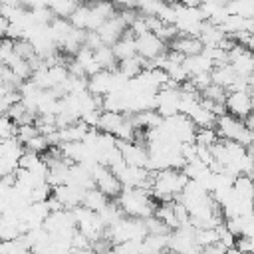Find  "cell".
Instances as JSON below:
<instances>
[{
  "mask_svg": "<svg viewBox=\"0 0 254 254\" xmlns=\"http://www.w3.org/2000/svg\"><path fill=\"white\" fill-rule=\"evenodd\" d=\"M117 204L121 206L123 214L129 218L147 220V218L155 216V212H157L153 194L145 192L143 189H123L121 196L117 198Z\"/></svg>",
  "mask_w": 254,
  "mask_h": 254,
  "instance_id": "obj_1",
  "label": "cell"
},
{
  "mask_svg": "<svg viewBox=\"0 0 254 254\" xmlns=\"http://www.w3.org/2000/svg\"><path fill=\"white\" fill-rule=\"evenodd\" d=\"M189 181L190 179L183 171H175V169L159 171L155 173V185L151 194L161 202H175V198L183 194Z\"/></svg>",
  "mask_w": 254,
  "mask_h": 254,
  "instance_id": "obj_2",
  "label": "cell"
},
{
  "mask_svg": "<svg viewBox=\"0 0 254 254\" xmlns=\"http://www.w3.org/2000/svg\"><path fill=\"white\" fill-rule=\"evenodd\" d=\"M147 236H149L147 224L141 218H129V216H125L119 224H115L111 228H105V238L113 246H119V244L131 242V240H145Z\"/></svg>",
  "mask_w": 254,
  "mask_h": 254,
  "instance_id": "obj_3",
  "label": "cell"
},
{
  "mask_svg": "<svg viewBox=\"0 0 254 254\" xmlns=\"http://www.w3.org/2000/svg\"><path fill=\"white\" fill-rule=\"evenodd\" d=\"M216 133L222 141H232V143H240L244 147H252V133L246 127L244 121L232 117V115H222L216 121Z\"/></svg>",
  "mask_w": 254,
  "mask_h": 254,
  "instance_id": "obj_4",
  "label": "cell"
},
{
  "mask_svg": "<svg viewBox=\"0 0 254 254\" xmlns=\"http://www.w3.org/2000/svg\"><path fill=\"white\" fill-rule=\"evenodd\" d=\"M93 179H95V187H97L107 198H119V196H121L123 185H121L119 177H117L111 169H107L105 165L99 163V165L93 169Z\"/></svg>",
  "mask_w": 254,
  "mask_h": 254,
  "instance_id": "obj_5",
  "label": "cell"
},
{
  "mask_svg": "<svg viewBox=\"0 0 254 254\" xmlns=\"http://www.w3.org/2000/svg\"><path fill=\"white\" fill-rule=\"evenodd\" d=\"M226 111L228 115L244 121L254 113V103L250 97V91H232L226 97Z\"/></svg>",
  "mask_w": 254,
  "mask_h": 254,
  "instance_id": "obj_6",
  "label": "cell"
},
{
  "mask_svg": "<svg viewBox=\"0 0 254 254\" xmlns=\"http://www.w3.org/2000/svg\"><path fill=\"white\" fill-rule=\"evenodd\" d=\"M228 64L234 67V71L240 77H250L254 73V52H250L248 48L236 44L228 52Z\"/></svg>",
  "mask_w": 254,
  "mask_h": 254,
  "instance_id": "obj_7",
  "label": "cell"
},
{
  "mask_svg": "<svg viewBox=\"0 0 254 254\" xmlns=\"http://www.w3.org/2000/svg\"><path fill=\"white\" fill-rule=\"evenodd\" d=\"M117 147L129 167H139V169H149V151L147 147L133 143V141H117Z\"/></svg>",
  "mask_w": 254,
  "mask_h": 254,
  "instance_id": "obj_8",
  "label": "cell"
},
{
  "mask_svg": "<svg viewBox=\"0 0 254 254\" xmlns=\"http://www.w3.org/2000/svg\"><path fill=\"white\" fill-rule=\"evenodd\" d=\"M165 42L161 38H157L153 32L137 38V56L143 58L145 62H155L161 56H165Z\"/></svg>",
  "mask_w": 254,
  "mask_h": 254,
  "instance_id": "obj_9",
  "label": "cell"
},
{
  "mask_svg": "<svg viewBox=\"0 0 254 254\" xmlns=\"http://www.w3.org/2000/svg\"><path fill=\"white\" fill-rule=\"evenodd\" d=\"M129 30V26L125 24V20L119 16V12L111 18V20H107L99 30H97V34L101 36V40H103V44L105 46H115L123 36H125V32Z\"/></svg>",
  "mask_w": 254,
  "mask_h": 254,
  "instance_id": "obj_10",
  "label": "cell"
},
{
  "mask_svg": "<svg viewBox=\"0 0 254 254\" xmlns=\"http://www.w3.org/2000/svg\"><path fill=\"white\" fill-rule=\"evenodd\" d=\"M85 192H87V190H83V189H79V187H73V185H64V187L54 189V196L64 204L65 210H73V208L81 206Z\"/></svg>",
  "mask_w": 254,
  "mask_h": 254,
  "instance_id": "obj_11",
  "label": "cell"
},
{
  "mask_svg": "<svg viewBox=\"0 0 254 254\" xmlns=\"http://www.w3.org/2000/svg\"><path fill=\"white\" fill-rule=\"evenodd\" d=\"M226 38L228 36L222 32V28L212 24V22H204L202 30H200V36H198V40L202 42L204 48H220Z\"/></svg>",
  "mask_w": 254,
  "mask_h": 254,
  "instance_id": "obj_12",
  "label": "cell"
},
{
  "mask_svg": "<svg viewBox=\"0 0 254 254\" xmlns=\"http://www.w3.org/2000/svg\"><path fill=\"white\" fill-rule=\"evenodd\" d=\"M171 50L183 54L185 58H192V56H198L202 54L204 46L198 38H190V36H179L173 44H171Z\"/></svg>",
  "mask_w": 254,
  "mask_h": 254,
  "instance_id": "obj_13",
  "label": "cell"
},
{
  "mask_svg": "<svg viewBox=\"0 0 254 254\" xmlns=\"http://www.w3.org/2000/svg\"><path fill=\"white\" fill-rule=\"evenodd\" d=\"M113 54H115L117 62H125L129 58H135L137 56V38L127 30L125 36L113 46Z\"/></svg>",
  "mask_w": 254,
  "mask_h": 254,
  "instance_id": "obj_14",
  "label": "cell"
},
{
  "mask_svg": "<svg viewBox=\"0 0 254 254\" xmlns=\"http://www.w3.org/2000/svg\"><path fill=\"white\" fill-rule=\"evenodd\" d=\"M133 125L141 131H153V129H159L163 125V117L157 113V111H141V113H133L129 115Z\"/></svg>",
  "mask_w": 254,
  "mask_h": 254,
  "instance_id": "obj_15",
  "label": "cell"
},
{
  "mask_svg": "<svg viewBox=\"0 0 254 254\" xmlns=\"http://www.w3.org/2000/svg\"><path fill=\"white\" fill-rule=\"evenodd\" d=\"M210 75H212V83H214V85H218V87H222V89H226V91H228V89L236 83V79L240 77V75L234 71V67H232L230 64L214 67Z\"/></svg>",
  "mask_w": 254,
  "mask_h": 254,
  "instance_id": "obj_16",
  "label": "cell"
},
{
  "mask_svg": "<svg viewBox=\"0 0 254 254\" xmlns=\"http://www.w3.org/2000/svg\"><path fill=\"white\" fill-rule=\"evenodd\" d=\"M127 115L123 113H113V111H103L97 123V129L101 133H109V135H117V131L123 127Z\"/></svg>",
  "mask_w": 254,
  "mask_h": 254,
  "instance_id": "obj_17",
  "label": "cell"
},
{
  "mask_svg": "<svg viewBox=\"0 0 254 254\" xmlns=\"http://www.w3.org/2000/svg\"><path fill=\"white\" fill-rule=\"evenodd\" d=\"M185 67H187L189 75L194 77V75H200V73H212L214 64H212V60H210L208 56L198 54V56L187 58V60H185Z\"/></svg>",
  "mask_w": 254,
  "mask_h": 254,
  "instance_id": "obj_18",
  "label": "cell"
},
{
  "mask_svg": "<svg viewBox=\"0 0 254 254\" xmlns=\"http://www.w3.org/2000/svg\"><path fill=\"white\" fill-rule=\"evenodd\" d=\"M60 131V141L62 145L64 143H81L85 139V135L89 133V127L83 123V121H77L65 129H58Z\"/></svg>",
  "mask_w": 254,
  "mask_h": 254,
  "instance_id": "obj_19",
  "label": "cell"
},
{
  "mask_svg": "<svg viewBox=\"0 0 254 254\" xmlns=\"http://www.w3.org/2000/svg\"><path fill=\"white\" fill-rule=\"evenodd\" d=\"M75 60H77V62H79V65L85 69L87 77H91V75H95V73H99V71H101V67H99L97 60H95V52H93V50H89V48H85V46L75 54Z\"/></svg>",
  "mask_w": 254,
  "mask_h": 254,
  "instance_id": "obj_20",
  "label": "cell"
},
{
  "mask_svg": "<svg viewBox=\"0 0 254 254\" xmlns=\"http://www.w3.org/2000/svg\"><path fill=\"white\" fill-rule=\"evenodd\" d=\"M145 67H147V62H145L143 58L135 56V58H129V60H125V62H119V67H117V69H119L125 77L135 79V77H139V75L145 71Z\"/></svg>",
  "mask_w": 254,
  "mask_h": 254,
  "instance_id": "obj_21",
  "label": "cell"
},
{
  "mask_svg": "<svg viewBox=\"0 0 254 254\" xmlns=\"http://www.w3.org/2000/svg\"><path fill=\"white\" fill-rule=\"evenodd\" d=\"M109 202H111V200H109L97 187H95V189H89V190L85 192V196H83V206L89 208V210H93V212H97V214H99Z\"/></svg>",
  "mask_w": 254,
  "mask_h": 254,
  "instance_id": "obj_22",
  "label": "cell"
},
{
  "mask_svg": "<svg viewBox=\"0 0 254 254\" xmlns=\"http://www.w3.org/2000/svg\"><path fill=\"white\" fill-rule=\"evenodd\" d=\"M234 194L238 198H244V200H254V179L248 177V175H240L234 179V187H232Z\"/></svg>",
  "mask_w": 254,
  "mask_h": 254,
  "instance_id": "obj_23",
  "label": "cell"
},
{
  "mask_svg": "<svg viewBox=\"0 0 254 254\" xmlns=\"http://www.w3.org/2000/svg\"><path fill=\"white\" fill-rule=\"evenodd\" d=\"M77 2H71V0H52L48 2V8L52 10V14L56 18H62V20H69L73 16V12L77 10Z\"/></svg>",
  "mask_w": 254,
  "mask_h": 254,
  "instance_id": "obj_24",
  "label": "cell"
},
{
  "mask_svg": "<svg viewBox=\"0 0 254 254\" xmlns=\"http://www.w3.org/2000/svg\"><path fill=\"white\" fill-rule=\"evenodd\" d=\"M95 60H97L99 67L105 69V71H113V69L119 67V62H117L111 46H101L99 50H95Z\"/></svg>",
  "mask_w": 254,
  "mask_h": 254,
  "instance_id": "obj_25",
  "label": "cell"
},
{
  "mask_svg": "<svg viewBox=\"0 0 254 254\" xmlns=\"http://www.w3.org/2000/svg\"><path fill=\"white\" fill-rule=\"evenodd\" d=\"M155 216H157L159 220H163L171 230H177V228L181 226L179 220H177V214H175V202H161V204L157 206Z\"/></svg>",
  "mask_w": 254,
  "mask_h": 254,
  "instance_id": "obj_26",
  "label": "cell"
},
{
  "mask_svg": "<svg viewBox=\"0 0 254 254\" xmlns=\"http://www.w3.org/2000/svg\"><path fill=\"white\" fill-rule=\"evenodd\" d=\"M69 22H71L73 28L87 32L89 30V22H91V6L89 4H79L77 10L73 12V16L69 18Z\"/></svg>",
  "mask_w": 254,
  "mask_h": 254,
  "instance_id": "obj_27",
  "label": "cell"
},
{
  "mask_svg": "<svg viewBox=\"0 0 254 254\" xmlns=\"http://www.w3.org/2000/svg\"><path fill=\"white\" fill-rule=\"evenodd\" d=\"M226 10L230 16H242V18H254V2L238 0V2H226Z\"/></svg>",
  "mask_w": 254,
  "mask_h": 254,
  "instance_id": "obj_28",
  "label": "cell"
},
{
  "mask_svg": "<svg viewBox=\"0 0 254 254\" xmlns=\"http://www.w3.org/2000/svg\"><path fill=\"white\" fill-rule=\"evenodd\" d=\"M220 141L218 133L214 127H204V129H196V135H194V143L196 145H202V147H214L216 143Z\"/></svg>",
  "mask_w": 254,
  "mask_h": 254,
  "instance_id": "obj_29",
  "label": "cell"
},
{
  "mask_svg": "<svg viewBox=\"0 0 254 254\" xmlns=\"http://www.w3.org/2000/svg\"><path fill=\"white\" fill-rule=\"evenodd\" d=\"M196 242H198V246L202 250L204 248H210V246H216L218 244V232H216V228H202V230L196 228Z\"/></svg>",
  "mask_w": 254,
  "mask_h": 254,
  "instance_id": "obj_30",
  "label": "cell"
},
{
  "mask_svg": "<svg viewBox=\"0 0 254 254\" xmlns=\"http://www.w3.org/2000/svg\"><path fill=\"white\" fill-rule=\"evenodd\" d=\"M26 252H30V248L24 242V238L6 240V242L0 244V254H26Z\"/></svg>",
  "mask_w": 254,
  "mask_h": 254,
  "instance_id": "obj_31",
  "label": "cell"
},
{
  "mask_svg": "<svg viewBox=\"0 0 254 254\" xmlns=\"http://www.w3.org/2000/svg\"><path fill=\"white\" fill-rule=\"evenodd\" d=\"M145 224H147V232H149V234H155V236H169V234L173 232V230H171L163 220H159L157 216L147 218Z\"/></svg>",
  "mask_w": 254,
  "mask_h": 254,
  "instance_id": "obj_32",
  "label": "cell"
},
{
  "mask_svg": "<svg viewBox=\"0 0 254 254\" xmlns=\"http://www.w3.org/2000/svg\"><path fill=\"white\" fill-rule=\"evenodd\" d=\"M16 133H18V125L8 115H2V119H0V137H2V141L14 139Z\"/></svg>",
  "mask_w": 254,
  "mask_h": 254,
  "instance_id": "obj_33",
  "label": "cell"
},
{
  "mask_svg": "<svg viewBox=\"0 0 254 254\" xmlns=\"http://www.w3.org/2000/svg\"><path fill=\"white\" fill-rule=\"evenodd\" d=\"M216 232H218V244L224 248V250H228V248H236V236L226 228V224H220L218 228H216Z\"/></svg>",
  "mask_w": 254,
  "mask_h": 254,
  "instance_id": "obj_34",
  "label": "cell"
},
{
  "mask_svg": "<svg viewBox=\"0 0 254 254\" xmlns=\"http://www.w3.org/2000/svg\"><path fill=\"white\" fill-rule=\"evenodd\" d=\"M14 50H16V54L20 58H24L28 62L32 58H36V48H34V44L30 40H18V42H14Z\"/></svg>",
  "mask_w": 254,
  "mask_h": 254,
  "instance_id": "obj_35",
  "label": "cell"
},
{
  "mask_svg": "<svg viewBox=\"0 0 254 254\" xmlns=\"http://www.w3.org/2000/svg\"><path fill=\"white\" fill-rule=\"evenodd\" d=\"M40 163H42V155L32 153V151H24V155L20 157V169H24V171H32Z\"/></svg>",
  "mask_w": 254,
  "mask_h": 254,
  "instance_id": "obj_36",
  "label": "cell"
},
{
  "mask_svg": "<svg viewBox=\"0 0 254 254\" xmlns=\"http://www.w3.org/2000/svg\"><path fill=\"white\" fill-rule=\"evenodd\" d=\"M36 135H40L36 123H34V125H20V127H18V133H16V139H18L22 145H26V143L32 141Z\"/></svg>",
  "mask_w": 254,
  "mask_h": 254,
  "instance_id": "obj_37",
  "label": "cell"
},
{
  "mask_svg": "<svg viewBox=\"0 0 254 254\" xmlns=\"http://www.w3.org/2000/svg\"><path fill=\"white\" fill-rule=\"evenodd\" d=\"M85 48H89V50H99L101 46H105L103 44V40H101V36L97 34V32H85V44H83Z\"/></svg>",
  "mask_w": 254,
  "mask_h": 254,
  "instance_id": "obj_38",
  "label": "cell"
},
{
  "mask_svg": "<svg viewBox=\"0 0 254 254\" xmlns=\"http://www.w3.org/2000/svg\"><path fill=\"white\" fill-rule=\"evenodd\" d=\"M14 54H16V50H14V42L8 40V38H4V40H2V46H0V60H2V64H6Z\"/></svg>",
  "mask_w": 254,
  "mask_h": 254,
  "instance_id": "obj_39",
  "label": "cell"
},
{
  "mask_svg": "<svg viewBox=\"0 0 254 254\" xmlns=\"http://www.w3.org/2000/svg\"><path fill=\"white\" fill-rule=\"evenodd\" d=\"M244 123H246V127L250 129V133H254V113H252L250 117H246V119H244Z\"/></svg>",
  "mask_w": 254,
  "mask_h": 254,
  "instance_id": "obj_40",
  "label": "cell"
},
{
  "mask_svg": "<svg viewBox=\"0 0 254 254\" xmlns=\"http://www.w3.org/2000/svg\"><path fill=\"white\" fill-rule=\"evenodd\" d=\"M224 254H242V252H240L238 248H228V250H226Z\"/></svg>",
  "mask_w": 254,
  "mask_h": 254,
  "instance_id": "obj_41",
  "label": "cell"
},
{
  "mask_svg": "<svg viewBox=\"0 0 254 254\" xmlns=\"http://www.w3.org/2000/svg\"><path fill=\"white\" fill-rule=\"evenodd\" d=\"M248 85H250V89H254V73L248 77Z\"/></svg>",
  "mask_w": 254,
  "mask_h": 254,
  "instance_id": "obj_42",
  "label": "cell"
},
{
  "mask_svg": "<svg viewBox=\"0 0 254 254\" xmlns=\"http://www.w3.org/2000/svg\"><path fill=\"white\" fill-rule=\"evenodd\" d=\"M250 97H252V103H254V89H250Z\"/></svg>",
  "mask_w": 254,
  "mask_h": 254,
  "instance_id": "obj_43",
  "label": "cell"
},
{
  "mask_svg": "<svg viewBox=\"0 0 254 254\" xmlns=\"http://www.w3.org/2000/svg\"><path fill=\"white\" fill-rule=\"evenodd\" d=\"M252 145H254V133H252Z\"/></svg>",
  "mask_w": 254,
  "mask_h": 254,
  "instance_id": "obj_44",
  "label": "cell"
}]
</instances>
